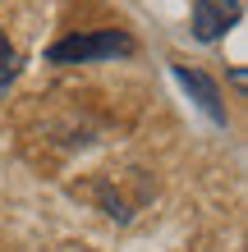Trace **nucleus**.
Returning a JSON list of instances; mask_svg holds the SVG:
<instances>
[{
	"mask_svg": "<svg viewBox=\"0 0 248 252\" xmlns=\"http://www.w3.org/2000/svg\"><path fill=\"white\" fill-rule=\"evenodd\" d=\"M115 55H134V37L115 32V28H101V32H74L60 37L46 51L51 64H97V60H115Z\"/></svg>",
	"mask_w": 248,
	"mask_h": 252,
	"instance_id": "obj_1",
	"label": "nucleus"
},
{
	"mask_svg": "<svg viewBox=\"0 0 248 252\" xmlns=\"http://www.w3.org/2000/svg\"><path fill=\"white\" fill-rule=\"evenodd\" d=\"M239 19H244L239 0H198V5H193V37L212 46V41H221Z\"/></svg>",
	"mask_w": 248,
	"mask_h": 252,
	"instance_id": "obj_2",
	"label": "nucleus"
},
{
	"mask_svg": "<svg viewBox=\"0 0 248 252\" xmlns=\"http://www.w3.org/2000/svg\"><path fill=\"white\" fill-rule=\"evenodd\" d=\"M175 78H179L188 92H193L198 101V110L207 115L212 124H225V106H221V92H216V83L207 78V73H198V69H188V64H175Z\"/></svg>",
	"mask_w": 248,
	"mask_h": 252,
	"instance_id": "obj_3",
	"label": "nucleus"
},
{
	"mask_svg": "<svg viewBox=\"0 0 248 252\" xmlns=\"http://www.w3.org/2000/svg\"><path fill=\"white\" fill-rule=\"evenodd\" d=\"M14 78H19V51H14L9 41L0 37V92H5Z\"/></svg>",
	"mask_w": 248,
	"mask_h": 252,
	"instance_id": "obj_4",
	"label": "nucleus"
}]
</instances>
